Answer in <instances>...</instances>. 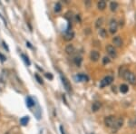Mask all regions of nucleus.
<instances>
[{
	"mask_svg": "<svg viewBox=\"0 0 136 134\" xmlns=\"http://www.w3.org/2000/svg\"><path fill=\"white\" fill-rule=\"evenodd\" d=\"M123 77H124V80L127 81L129 83H131V84H136V76L134 72H132L127 70V71L124 72V74Z\"/></svg>",
	"mask_w": 136,
	"mask_h": 134,
	"instance_id": "nucleus-1",
	"label": "nucleus"
},
{
	"mask_svg": "<svg viewBox=\"0 0 136 134\" xmlns=\"http://www.w3.org/2000/svg\"><path fill=\"white\" fill-rule=\"evenodd\" d=\"M115 121H116L115 116L110 115V116L105 117V119H104V124H105L106 127H108V128H112L113 125L114 124Z\"/></svg>",
	"mask_w": 136,
	"mask_h": 134,
	"instance_id": "nucleus-2",
	"label": "nucleus"
},
{
	"mask_svg": "<svg viewBox=\"0 0 136 134\" xmlns=\"http://www.w3.org/2000/svg\"><path fill=\"white\" fill-rule=\"evenodd\" d=\"M124 125V119L123 118H118L116 119L114 124L112 127V130H113V132H116L120 128H122V126Z\"/></svg>",
	"mask_w": 136,
	"mask_h": 134,
	"instance_id": "nucleus-3",
	"label": "nucleus"
},
{
	"mask_svg": "<svg viewBox=\"0 0 136 134\" xmlns=\"http://www.w3.org/2000/svg\"><path fill=\"white\" fill-rule=\"evenodd\" d=\"M113 78L112 76L104 77V78L101 81V82H100V87H101V88H103V87L107 86V85H110L112 82H113Z\"/></svg>",
	"mask_w": 136,
	"mask_h": 134,
	"instance_id": "nucleus-4",
	"label": "nucleus"
},
{
	"mask_svg": "<svg viewBox=\"0 0 136 134\" xmlns=\"http://www.w3.org/2000/svg\"><path fill=\"white\" fill-rule=\"evenodd\" d=\"M61 79H62V82H63V84H64V86H65V88H66V91H67L68 92H72V86H71V83H70V82L68 81L67 78H66V76L61 75Z\"/></svg>",
	"mask_w": 136,
	"mask_h": 134,
	"instance_id": "nucleus-5",
	"label": "nucleus"
},
{
	"mask_svg": "<svg viewBox=\"0 0 136 134\" xmlns=\"http://www.w3.org/2000/svg\"><path fill=\"white\" fill-rule=\"evenodd\" d=\"M106 52H107V54L113 58H115L116 56H117V53H116L115 48L111 45H109L106 46Z\"/></svg>",
	"mask_w": 136,
	"mask_h": 134,
	"instance_id": "nucleus-6",
	"label": "nucleus"
},
{
	"mask_svg": "<svg viewBox=\"0 0 136 134\" xmlns=\"http://www.w3.org/2000/svg\"><path fill=\"white\" fill-rule=\"evenodd\" d=\"M117 29H118V24L116 22V20L112 19L111 22H110V25H109L110 33H111V34H114V33H116Z\"/></svg>",
	"mask_w": 136,
	"mask_h": 134,
	"instance_id": "nucleus-7",
	"label": "nucleus"
},
{
	"mask_svg": "<svg viewBox=\"0 0 136 134\" xmlns=\"http://www.w3.org/2000/svg\"><path fill=\"white\" fill-rule=\"evenodd\" d=\"M113 44L114 45V46H116V47H121L122 45H123L122 38L120 37V36H115V37H113Z\"/></svg>",
	"mask_w": 136,
	"mask_h": 134,
	"instance_id": "nucleus-8",
	"label": "nucleus"
},
{
	"mask_svg": "<svg viewBox=\"0 0 136 134\" xmlns=\"http://www.w3.org/2000/svg\"><path fill=\"white\" fill-rule=\"evenodd\" d=\"M90 57L92 61L97 62L99 60V58H100V54H99V52H97V51H92L90 55Z\"/></svg>",
	"mask_w": 136,
	"mask_h": 134,
	"instance_id": "nucleus-9",
	"label": "nucleus"
},
{
	"mask_svg": "<svg viewBox=\"0 0 136 134\" xmlns=\"http://www.w3.org/2000/svg\"><path fill=\"white\" fill-rule=\"evenodd\" d=\"M73 36H74V33L72 32V31H68V32H66L65 36H64V39L66 41H71L73 38Z\"/></svg>",
	"mask_w": 136,
	"mask_h": 134,
	"instance_id": "nucleus-10",
	"label": "nucleus"
},
{
	"mask_svg": "<svg viewBox=\"0 0 136 134\" xmlns=\"http://www.w3.org/2000/svg\"><path fill=\"white\" fill-rule=\"evenodd\" d=\"M66 54H68V55H73L74 52H75V48H74V46H73V45H69L66 46Z\"/></svg>",
	"mask_w": 136,
	"mask_h": 134,
	"instance_id": "nucleus-11",
	"label": "nucleus"
},
{
	"mask_svg": "<svg viewBox=\"0 0 136 134\" xmlns=\"http://www.w3.org/2000/svg\"><path fill=\"white\" fill-rule=\"evenodd\" d=\"M102 104L100 102H94L93 103V105H92V111L93 112H97V111H99L100 110V108H101Z\"/></svg>",
	"mask_w": 136,
	"mask_h": 134,
	"instance_id": "nucleus-12",
	"label": "nucleus"
},
{
	"mask_svg": "<svg viewBox=\"0 0 136 134\" xmlns=\"http://www.w3.org/2000/svg\"><path fill=\"white\" fill-rule=\"evenodd\" d=\"M75 79L79 82H87L89 78L84 74H78L75 76Z\"/></svg>",
	"mask_w": 136,
	"mask_h": 134,
	"instance_id": "nucleus-13",
	"label": "nucleus"
},
{
	"mask_svg": "<svg viewBox=\"0 0 136 134\" xmlns=\"http://www.w3.org/2000/svg\"><path fill=\"white\" fill-rule=\"evenodd\" d=\"M28 122H29V117L28 116H25L20 119V123L23 126H25V125L28 123Z\"/></svg>",
	"mask_w": 136,
	"mask_h": 134,
	"instance_id": "nucleus-14",
	"label": "nucleus"
},
{
	"mask_svg": "<svg viewBox=\"0 0 136 134\" xmlns=\"http://www.w3.org/2000/svg\"><path fill=\"white\" fill-rule=\"evenodd\" d=\"M26 105H27V107H32L35 105V102H34V100L31 98V97H27L26 98Z\"/></svg>",
	"mask_w": 136,
	"mask_h": 134,
	"instance_id": "nucleus-15",
	"label": "nucleus"
},
{
	"mask_svg": "<svg viewBox=\"0 0 136 134\" xmlns=\"http://www.w3.org/2000/svg\"><path fill=\"white\" fill-rule=\"evenodd\" d=\"M82 61H83V59H82L81 56H76V57L73 59V62H74L75 65H77L78 67L81 66V65H82Z\"/></svg>",
	"mask_w": 136,
	"mask_h": 134,
	"instance_id": "nucleus-16",
	"label": "nucleus"
},
{
	"mask_svg": "<svg viewBox=\"0 0 136 134\" xmlns=\"http://www.w3.org/2000/svg\"><path fill=\"white\" fill-rule=\"evenodd\" d=\"M118 6H119V5L117 2H111V4H110V8H111V10L113 12L116 11L117 8H118Z\"/></svg>",
	"mask_w": 136,
	"mask_h": 134,
	"instance_id": "nucleus-17",
	"label": "nucleus"
},
{
	"mask_svg": "<svg viewBox=\"0 0 136 134\" xmlns=\"http://www.w3.org/2000/svg\"><path fill=\"white\" fill-rule=\"evenodd\" d=\"M97 6H98V8L100 10H103L106 7V2L105 1H99Z\"/></svg>",
	"mask_w": 136,
	"mask_h": 134,
	"instance_id": "nucleus-18",
	"label": "nucleus"
},
{
	"mask_svg": "<svg viewBox=\"0 0 136 134\" xmlns=\"http://www.w3.org/2000/svg\"><path fill=\"white\" fill-rule=\"evenodd\" d=\"M128 86L126 84H122L121 86H120V91H121V92H123V93H126V92H128Z\"/></svg>",
	"mask_w": 136,
	"mask_h": 134,
	"instance_id": "nucleus-19",
	"label": "nucleus"
},
{
	"mask_svg": "<svg viewBox=\"0 0 136 134\" xmlns=\"http://www.w3.org/2000/svg\"><path fill=\"white\" fill-rule=\"evenodd\" d=\"M127 71V68H126L125 66H122L120 67V69H119V75L120 76H124V72Z\"/></svg>",
	"mask_w": 136,
	"mask_h": 134,
	"instance_id": "nucleus-20",
	"label": "nucleus"
},
{
	"mask_svg": "<svg viewBox=\"0 0 136 134\" xmlns=\"http://www.w3.org/2000/svg\"><path fill=\"white\" fill-rule=\"evenodd\" d=\"M103 18H99V19L97 20V21H96V23H95V27L96 28H100V26L103 25Z\"/></svg>",
	"mask_w": 136,
	"mask_h": 134,
	"instance_id": "nucleus-21",
	"label": "nucleus"
},
{
	"mask_svg": "<svg viewBox=\"0 0 136 134\" xmlns=\"http://www.w3.org/2000/svg\"><path fill=\"white\" fill-rule=\"evenodd\" d=\"M61 9H62V5H61L60 3H56V5H55V11H56V13L60 12Z\"/></svg>",
	"mask_w": 136,
	"mask_h": 134,
	"instance_id": "nucleus-22",
	"label": "nucleus"
},
{
	"mask_svg": "<svg viewBox=\"0 0 136 134\" xmlns=\"http://www.w3.org/2000/svg\"><path fill=\"white\" fill-rule=\"evenodd\" d=\"M21 56H22V58L24 59V61L25 62V64L27 65H31V63H30V61H29V59H28V57L26 56V55H21Z\"/></svg>",
	"mask_w": 136,
	"mask_h": 134,
	"instance_id": "nucleus-23",
	"label": "nucleus"
},
{
	"mask_svg": "<svg viewBox=\"0 0 136 134\" xmlns=\"http://www.w3.org/2000/svg\"><path fill=\"white\" fill-rule=\"evenodd\" d=\"M99 34H100V35H101L102 37H103V38H105L106 37V31L104 29H100V31H99Z\"/></svg>",
	"mask_w": 136,
	"mask_h": 134,
	"instance_id": "nucleus-24",
	"label": "nucleus"
},
{
	"mask_svg": "<svg viewBox=\"0 0 136 134\" xmlns=\"http://www.w3.org/2000/svg\"><path fill=\"white\" fill-rule=\"evenodd\" d=\"M35 77L36 78V80H37V82H39L40 84H43V83H44V82H43V80H42V79L40 78V77H39V75H38V74H35Z\"/></svg>",
	"mask_w": 136,
	"mask_h": 134,
	"instance_id": "nucleus-25",
	"label": "nucleus"
},
{
	"mask_svg": "<svg viewBox=\"0 0 136 134\" xmlns=\"http://www.w3.org/2000/svg\"><path fill=\"white\" fill-rule=\"evenodd\" d=\"M110 63V59L108 57H104L103 59V65H106V64H109Z\"/></svg>",
	"mask_w": 136,
	"mask_h": 134,
	"instance_id": "nucleus-26",
	"label": "nucleus"
},
{
	"mask_svg": "<svg viewBox=\"0 0 136 134\" xmlns=\"http://www.w3.org/2000/svg\"><path fill=\"white\" fill-rule=\"evenodd\" d=\"M0 60H1V62H5V60H6V57L4 56L2 54H0Z\"/></svg>",
	"mask_w": 136,
	"mask_h": 134,
	"instance_id": "nucleus-27",
	"label": "nucleus"
},
{
	"mask_svg": "<svg viewBox=\"0 0 136 134\" xmlns=\"http://www.w3.org/2000/svg\"><path fill=\"white\" fill-rule=\"evenodd\" d=\"M45 77L46 78H48V79H50V80H53V75L51 74V73H45Z\"/></svg>",
	"mask_w": 136,
	"mask_h": 134,
	"instance_id": "nucleus-28",
	"label": "nucleus"
},
{
	"mask_svg": "<svg viewBox=\"0 0 136 134\" xmlns=\"http://www.w3.org/2000/svg\"><path fill=\"white\" fill-rule=\"evenodd\" d=\"M3 45H4V48H5V49L8 52V51H9V48L7 47V45H6V44H5V42H3Z\"/></svg>",
	"mask_w": 136,
	"mask_h": 134,
	"instance_id": "nucleus-29",
	"label": "nucleus"
},
{
	"mask_svg": "<svg viewBox=\"0 0 136 134\" xmlns=\"http://www.w3.org/2000/svg\"><path fill=\"white\" fill-rule=\"evenodd\" d=\"M60 131H61V133H62V134H66V133H65V130H64L63 126H60Z\"/></svg>",
	"mask_w": 136,
	"mask_h": 134,
	"instance_id": "nucleus-30",
	"label": "nucleus"
},
{
	"mask_svg": "<svg viewBox=\"0 0 136 134\" xmlns=\"http://www.w3.org/2000/svg\"><path fill=\"white\" fill-rule=\"evenodd\" d=\"M26 45H27L28 47H30V48H32V45H31V44L29 42H26Z\"/></svg>",
	"mask_w": 136,
	"mask_h": 134,
	"instance_id": "nucleus-31",
	"label": "nucleus"
},
{
	"mask_svg": "<svg viewBox=\"0 0 136 134\" xmlns=\"http://www.w3.org/2000/svg\"><path fill=\"white\" fill-rule=\"evenodd\" d=\"M5 134H10V132H6V133H5Z\"/></svg>",
	"mask_w": 136,
	"mask_h": 134,
	"instance_id": "nucleus-32",
	"label": "nucleus"
}]
</instances>
